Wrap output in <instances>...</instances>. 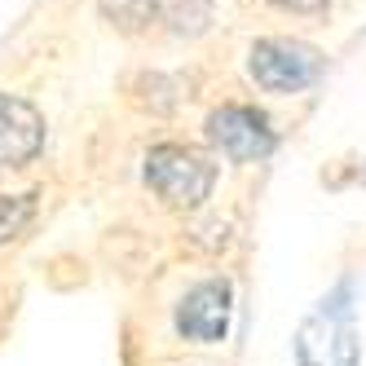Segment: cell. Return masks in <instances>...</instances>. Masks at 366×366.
I'll use <instances>...</instances> for the list:
<instances>
[{
    "label": "cell",
    "mask_w": 366,
    "mask_h": 366,
    "mask_svg": "<svg viewBox=\"0 0 366 366\" xmlns=\"http://www.w3.org/2000/svg\"><path fill=\"white\" fill-rule=\"evenodd\" d=\"M44 150V115L18 93H0V168H27Z\"/></svg>",
    "instance_id": "8992f818"
},
{
    "label": "cell",
    "mask_w": 366,
    "mask_h": 366,
    "mask_svg": "<svg viewBox=\"0 0 366 366\" xmlns=\"http://www.w3.org/2000/svg\"><path fill=\"white\" fill-rule=\"evenodd\" d=\"M146 186L159 194L168 207H199L217 186V164L203 150L181 146V142H159L146 150Z\"/></svg>",
    "instance_id": "6da1fadb"
},
{
    "label": "cell",
    "mask_w": 366,
    "mask_h": 366,
    "mask_svg": "<svg viewBox=\"0 0 366 366\" xmlns=\"http://www.w3.org/2000/svg\"><path fill=\"white\" fill-rule=\"evenodd\" d=\"M296 357L300 366H357L362 345L349 318V282H340L335 292L309 313L296 331Z\"/></svg>",
    "instance_id": "7a4b0ae2"
},
{
    "label": "cell",
    "mask_w": 366,
    "mask_h": 366,
    "mask_svg": "<svg viewBox=\"0 0 366 366\" xmlns=\"http://www.w3.org/2000/svg\"><path fill=\"white\" fill-rule=\"evenodd\" d=\"M322 71H327L322 49L292 36H265L247 54V75L265 93H305L309 84L322 80Z\"/></svg>",
    "instance_id": "3957f363"
},
{
    "label": "cell",
    "mask_w": 366,
    "mask_h": 366,
    "mask_svg": "<svg viewBox=\"0 0 366 366\" xmlns=\"http://www.w3.org/2000/svg\"><path fill=\"white\" fill-rule=\"evenodd\" d=\"M36 217V194H0V243L18 239Z\"/></svg>",
    "instance_id": "52a82bcc"
},
{
    "label": "cell",
    "mask_w": 366,
    "mask_h": 366,
    "mask_svg": "<svg viewBox=\"0 0 366 366\" xmlns=\"http://www.w3.org/2000/svg\"><path fill=\"white\" fill-rule=\"evenodd\" d=\"M274 9H282V14H322L327 5H335V0H269Z\"/></svg>",
    "instance_id": "ba28073f"
},
{
    "label": "cell",
    "mask_w": 366,
    "mask_h": 366,
    "mask_svg": "<svg viewBox=\"0 0 366 366\" xmlns=\"http://www.w3.org/2000/svg\"><path fill=\"white\" fill-rule=\"evenodd\" d=\"M229 300H234V292L225 278H207V282L190 287L177 305V331L194 340V345H217L229 331V309H234Z\"/></svg>",
    "instance_id": "5b68a950"
},
{
    "label": "cell",
    "mask_w": 366,
    "mask_h": 366,
    "mask_svg": "<svg viewBox=\"0 0 366 366\" xmlns=\"http://www.w3.org/2000/svg\"><path fill=\"white\" fill-rule=\"evenodd\" d=\"M207 142L234 164H256V159H265L274 150V128L256 107L225 102V107H217L207 115Z\"/></svg>",
    "instance_id": "277c9868"
}]
</instances>
